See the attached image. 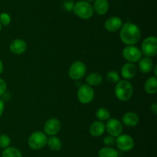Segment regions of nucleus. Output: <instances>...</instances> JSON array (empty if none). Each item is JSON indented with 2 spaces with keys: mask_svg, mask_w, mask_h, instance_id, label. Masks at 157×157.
<instances>
[{
  "mask_svg": "<svg viewBox=\"0 0 157 157\" xmlns=\"http://www.w3.org/2000/svg\"><path fill=\"white\" fill-rule=\"evenodd\" d=\"M120 38L126 46H135L141 38V30L133 22L123 23L120 29Z\"/></svg>",
  "mask_w": 157,
  "mask_h": 157,
  "instance_id": "1",
  "label": "nucleus"
},
{
  "mask_svg": "<svg viewBox=\"0 0 157 157\" xmlns=\"http://www.w3.org/2000/svg\"><path fill=\"white\" fill-rule=\"evenodd\" d=\"M114 94L118 100L127 102L131 99L133 94V87L129 80L121 79L115 86Z\"/></svg>",
  "mask_w": 157,
  "mask_h": 157,
  "instance_id": "2",
  "label": "nucleus"
},
{
  "mask_svg": "<svg viewBox=\"0 0 157 157\" xmlns=\"http://www.w3.org/2000/svg\"><path fill=\"white\" fill-rule=\"evenodd\" d=\"M73 12L78 18L84 20L90 19L94 13L92 5L84 0H81L75 3Z\"/></svg>",
  "mask_w": 157,
  "mask_h": 157,
  "instance_id": "3",
  "label": "nucleus"
},
{
  "mask_svg": "<svg viewBox=\"0 0 157 157\" xmlns=\"http://www.w3.org/2000/svg\"><path fill=\"white\" fill-rule=\"evenodd\" d=\"M47 135L44 132L41 131H35L29 135L28 144L32 149L39 150L47 145Z\"/></svg>",
  "mask_w": 157,
  "mask_h": 157,
  "instance_id": "4",
  "label": "nucleus"
},
{
  "mask_svg": "<svg viewBox=\"0 0 157 157\" xmlns=\"http://www.w3.org/2000/svg\"><path fill=\"white\" fill-rule=\"evenodd\" d=\"M141 52L146 57L156 56L157 54V38L153 35L145 38L141 44Z\"/></svg>",
  "mask_w": 157,
  "mask_h": 157,
  "instance_id": "5",
  "label": "nucleus"
},
{
  "mask_svg": "<svg viewBox=\"0 0 157 157\" xmlns=\"http://www.w3.org/2000/svg\"><path fill=\"white\" fill-rule=\"evenodd\" d=\"M87 72V66L85 63L81 60L74 62L68 69V75L70 78L75 81H79L85 75Z\"/></svg>",
  "mask_w": 157,
  "mask_h": 157,
  "instance_id": "6",
  "label": "nucleus"
},
{
  "mask_svg": "<svg viewBox=\"0 0 157 157\" xmlns=\"http://www.w3.org/2000/svg\"><path fill=\"white\" fill-rule=\"evenodd\" d=\"M77 95L80 103L82 104H89L94 99L95 92L93 87L87 84H82L78 88Z\"/></svg>",
  "mask_w": 157,
  "mask_h": 157,
  "instance_id": "7",
  "label": "nucleus"
},
{
  "mask_svg": "<svg viewBox=\"0 0 157 157\" xmlns=\"http://www.w3.org/2000/svg\"><path fill=\"white\" fill-rule=\"evenodd\" d=\"M122 55L127 62L136 63L141 59L143 54L140 49L136 46H126L122 51Z\"/></svg>",
  "mask_w": 157,
  "mask_h": 157,
  "instance_id": "8",
  "label": "nucleus"
},
{
  "mask_svg": "<svg viewBox=\"0 0 157 157\" xmlns=\"http://www.w3.org/2000/svg\"><path fill=\"white\" fill-rule=\"evenodd\" d=\"M115 144L117 147L122 152H129L134 147V139L129 134H121L116 137Z\"/></svg>",
  "mask_w": 157,
  "mask_h": 157,
  "instance_id": "9",
  "label": "nucleus"
},
{
  "mask_svg": "<svg viewBox=\"0 0 157 157\" xmlns=\"http://www.w3.org/2000/svg\"><path fill=\"white\" fill-rule=\"evenodd\" d=\"M105 128L108 135H112L115 138L121 135L124 131L123 123L116 118L109 119L106 123Z\"/></svg>",
  "mask_w": 157,
  "mask_h": 157,
  "instance_id": "10",
  "label": "nucleus"
},
{
  "mask_svg": "<svg viewBox=\"0 0 157 157\" xmlns=\"http://www.w3.org/2000/svg\"><path fill=\"white\" fill-rule=\"evenodd\" d=\"M61 128V123L57 118H50L44 123V132L46 135L53 136L56 135L60 132Z\"/></svg>",
  "mask_w": 157,
  "mask_h": 157,
  "instance_id": "11",
  "label": "nucleus"
},
{
  "mask_svg": "<svg viewBox=\"0 0 157 157\" xmlns=\"http://www.w3.org/2000/svg\"><path fill=\"white\" fill-rule=\"evenodd\" d=\"M9 50L15 55H21L27 50V43L24 39L15 38L9 45Z\"/></svg>",
  "mask_w": 157,
  "mask_h": 157,
  "instance_id": "12",
  "label": "nucleus"
},
{
  "mask_svg": "<svg viewBox=\"0 0 157 157\" xmlns=\"http://www.w3.org/2000/svg\"><path fill=\"white\" fill-rule=\"evenodd\" d=\"M136 72H137V68L136 65L131 62L124 63L121 69V76L126 80H130L134 78Z\"/></svg>",
  "mask_w": 157,
  "mask_h": 157,
  "instance_id": "13",
  "label": "nucleus"
},
{
  "mask_svg": "<svg viewBox=\"0 0 157 157\" xmlns=\"http://www.w3.org/2000/svg\"><path fill=\"white\" fill-rule=\"evenodd\" d=\"M123 20L118 16H111L104 22V28L110 32H115L120 30L123 26Z\"/></svg>",
  "mask_w": 157,
  "mask_h": 157,
  "instance_id": "14",
  "label": "nucleus"
},
{
  "mask_svg": "<svg viewBox=\"0 0 157 157\" xmlns=\"http://www.w3.org/2000/svg\"><path fill=\"white\" fill-rule=\"evenodd\" d=\"M139 122L140 117L136 112H128L123 115L121 123L128 127H134V126H137Z\"/></svg>",
  "mask_w": 157,
  "mask_h": 157,
  "instance_id": "15",
  "label": "nucleus"
},
{
  "mask_svg": "<svg viewBox=\"0 0 157 157\" xmlns=\"http://www.w3.org/2000/svg\"><path fill=\"white\" fill-rule=\"evenodd\" d=\"M90 134L94 137H99L101 136L104 132L106 131L105 124L104 122L100 121V120H97V121L93 122L91 125L90 126Z\"/></svg>",
  "mask_w": 157,
  "mask_h": 157,
  "instance_id": "16",
  "label": "nucleus"
},
{
  "mask_svg": "<svg viewBox=\"0 0 157 157\" xmlns=\"http://www.w3.org/2000/svg\"><path fill=\"white\" fill-rule=\"evenodd\" d=\"M94 12L99 15H104L108 12L110 4L108 0H94L93 6Z\"/></svg>",
  "mask_w": 157,
  "mask_h": 157,
  "instance_id": "17",
  "label": "nucleus"
},
{
  "mask_svg": "<svg viewBox=\"0 0 157 157\" xmlns=\"http://www.w3.org/2000/svg\"><path fill=\"white\" fill-rule=\"evenodd\" d=\"M139 69L142 73L148 74L153 71V67H154V63L150 57H144L141 58L139 62Z\"/></svg>",
  "mask_w": 157,
  "mask_h": 157,
  "instance_id": "18",
  "label": "nucleus"
},
{
  "mask_svg": "<svg viewBox=\"0 0 157 157\" xmlns=\"http://www.w3.org/2000/svg\"><path fill=\"white\" fill-rule=\"evenodd\" d=\"M144 89L150 95H153L157 92V78L156 76L149 77L144 83Z\"/></svg>",
  "mask_w": 157,
  "mask_h": 157,
  "instance_id": "19",
  "label": "nucleus"
},
{
  "mask_svg": "<svg viewBox=\"0 0 157 157\" xmlns=\"http://www.w3.org/2000/svg\"><path fill=\"white\" fill-rule=\"evenodd\" d=\"M103 82V76L99 72H91L86 78V84L89 85L91 87L98 86Z\"/></svg>",
  "mask_w": 157,
  "mask_h": 157,
  "instance_id": "20",
  "label": "nucleus"
},
{
  "mask_svg": "<svg viewBox=\"0 0 157 157\" xmlns=\"http://www.w3.org/2000/svg\"><path fill=\"white\" fill-rule=\"evenodd\" d=\"M47 145L53 151H59L62 148V142L56 135L50 136V138L48 139Z\"/></svg>",
  "mask_w": 157,
  "mask_h": 157,
  "instance_id": "21",
  "label": "nucleus"
},
{
  "mask_svg": "<svg viewBox=\"0 0 157 157\" xmlns=\"http://www.w3.org/2000/svg\"><path fill=\"white\" fill-rule=\"evenodd\" d=\"M99 157H119V152L117 149L109 146L101 148L98 152Z\"/></svg>",
  "mask_w": 157,
  "mask_h": 157,
  "instance_id": "22",
  "label": "nucleus"
},
{
  "mask_svg": "<svg viewBox=\"0 0 157 157\" xmlns=\"http://www.w3.org/2000/svg\"><path fill=\"white\" fill-rule=\"evenodd\" d=\"M2 157H22L21 151L13 146H9L3 149Z\"/></svg>",
  "mask_w": 157,
  "mask_h": 157,
  "instance_id": "23",
  "label": "nucleus"
},
{
  "mask_svg": "<svg viewBox=\"0 0 157 157\" xmlns=\"http://www.w3.org/2000/svg\"><path fill=\"white\" fill-rule=\"evenodd\" d=\"M95 115L100 121H107L110 119V112L107 108L101 107L98 108L95 112Z\"/></svg>",
  "mask_w": 157,
  "mask_h": 157,
  "instance_id": "24",
  "label": "nucleus"
},
{
  "mask_svg": "<svg viewBox=\"0 0 157 157\" xmlns=\"http://www.w3.org/2000/svg\"><path fill=\"white\" fill-rule=\"evenodd\" d=\"M107 80L112 84H117L121 80V76L117 71L110 70L107 74Z\"/></svg>",
  "mask_w": 157,
  "mask_h": 157,
  "instance_id": "25",
  "label": "nucleus"
},
{
  "mask_svg": "<svg viewBox=\"0 0 157 157\" xmlns=\"http://www.w3.org/2000/svg\"><path fill=\"white\" fill-rule=\"evenodd\" d=\"M11 143V139L6 134H1L0 135V148L2 149H6L9 147Z\"/></svg>",
  "mask_w": 157,
  "mask_h": 157,
  "instance_id": "26",
  "label": "nucleus"
},
{
  "mask_svg": "<svg viewBox=\"0 0 157 157\" xmlns=\"http://www.w3.org/2000/svg\"><path fill=\"white\" fill-rule=\"evenodd\" d=\"M12 18H11L10 15L7 12H2L0 14V23L2 26H8L11 23Z\"/></svg>",
  "mask_w": 157,
  "mask_h": 157,
  "instance_id": "27",
  "label": "nucleus"
},
{
  "mask_svg": "<svg viewBox=\"0 0 157 157\" xmlns=\"http://www.w3.org/2000/svg\"><path fill=\"white\" fill-rule=\"evenodd\" d=\"M115 140H116L115 137L112 136L110 135H107L104 137V139H103V142H104V144L106 146L111 147V146H113L115 144Z\"/></svg>",
  "mask_w": 157,
  "mask_h": 157,
  "instance_id": "28",
  "label": "nucleus"
},
{
  "mask_svg": "<svg viewBox=\"0 0 157 157\" xmlns=\"http://www.w3.org/2000/svg\"><path fill=\"white\" fill-rule=\"evenodd\" d=\"M74 6H75V2L73 0H65L63 2V9L66 11V12H71L73 11Z\"/></svg>",
  "mask_w": 157,
  "mask_h": 157,
  "instance_id": "29",
  "label": "nucleus"
},
{
  "mask_svg": "<svg viewBox=\"0 0 157 157\" xmlns=\"http://www.w3.org/2000/svg\"><path fill=\"white\" fill-rule=\"evenodd\" d=\"M7 90V83L3 78H0V96L4 95Z\"/></svg>",
  "mask_w": 157,
  "mask_h": 157,
  "instance_id": "30",
  "label": "nucleus"
},
{
  "mask_svg": "<svg viewBox=\"0 0 157 157\" xmlns=\"http://www.w3.org/2000/svg\"><path fill=\"white\" fill-rule=\"evenodd\" d=\"M5 109V103L2 99H0V117L2 115L3 112H4Z\"/></svg>",
  "mask_w": 157,
  "mask_h": 157,
  "instance_id": "31",
  "label": "nucleus"
},
{
  "mask_svg": "<svg viewBox=\"0 0 157 157\" xmlns=\"http://www.w3.org/2000/svg\"><path fill=\"white\" fill-rule=\"evenodd\" d=\"M150 110H151V112H153V114L156 115L157 114V105L156 103H153V104L151 105V106H150Z\"/></svg>",
  "mask_w": 157,
  "mask_h": 157,
  "instance_id": "32",
  "label": "nucleus"
},
{
  "mask_svg": "<svg viewBox=\"0 0 157 157\" xmlns=\"http://www.w3.org/2000/svg\"><path fill=\"white\" fill-rule=\"evenodd\" d=\"M3 70H4V65H3L2 61L0 59V75L3 72Z\"/></svg>",
  "mask_w": 157,
  "mask_h": 157,
  "instance_id": "33",
  "label": "nucleus"
},
{
  "mask_svg": "<svg viewBox=\"0 0 157 157\" xmlns=\"http://www.w3.org/2000/svg\"><path fill=\"white\" fill-rule=\"evenodd\" d=\"M153 71L154 72V76L156 77V75H157V66L156 65H154V67H153Z\"/></svg>",
  "mask_w": 157,
  "mask_h": 157,
  "instance_id": "34",
  "label": "nucleus"
},
{
  "mask_svg": "<svg viewBox=\"0 0 157 157\" xmlns=\"http://www.w3.org/2000/svg\"><path fill=\"white\" fill-rule=\"evenodd\" d=\"M84 1H87V2H94V0H84Z\"/></svg>",
  "mask_w": 157,
  "mask_h": 157,
  "instance_id": "35",
  "label": "nucleus"
},
{
  "mask_svg": "<svg viewBox=\"0 0 157 157\" xmlns=\"http://www.w3.org/2000/svg\"><path fill=\"white\" fill-rule=\"evenodd\" d=\"M2 25H1V23H0V31H1V29H2Z\"/></svg>",
  "mask_w": 157,
  "mask_h": 157,
  "instance_id": "36",
  "label": "nucleus"
}]
</instances>
